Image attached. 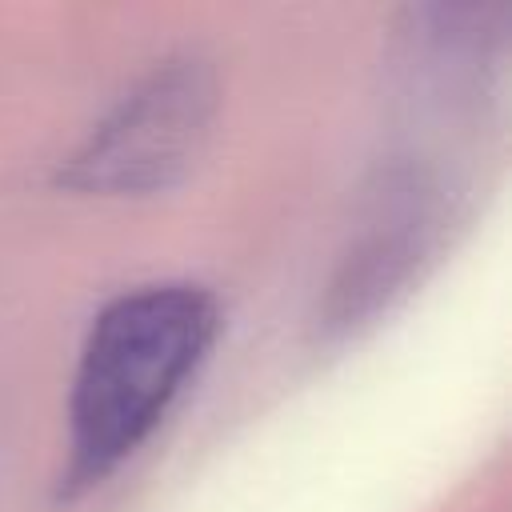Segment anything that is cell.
Wrapping results in <instances>:
<instances>
[{
  "mask_svg": "<svg viewBox=\"0 0 512 512\" xmlns=\"http://www.w3.org/2000/svg\"><path fill=\"white\" fill-rule=\"evenodd\" d=\"M220 336V300L196 280H148L108 296L76 348L64 400L60 492L108 484L160 432Z\"/></svg>",
  "mask_w": 512,
  "mask_h": 512,
  "instance_id": "obj_1",
  "label": "cell"
},
{
  "mask_svg": "<svg viewBox=\"0 0 512 512\" xmlns=\"http://www.w3.org/2000/svg\"><path fill=\"white\" fill-rule=\"evenodd\" d=\"M220 108L216 68L180 52L132 80L60 160L56 184L76 196L140 200L176 188L200 160Z\"/></svg>",
  "mask_w": 512,
  "mask_h": 512,
  "instance_id": "obj_2",
  "label": "cell"
},
{
  "mask_svg": "<svg viewBox=\"0 0 512 512\" xmlns=\"http://www.w3.org/2000/svg\"><path fill=\"white\" fill-rule=\"evenodd\" d=\"M444 212L432 188L404 180L388 188L376 204V216L360 232L340 284L332 288L336 324H356L360 316L388 304L392 292L412 276V268L432 252Z\"/></svg>",
  "mask_w": 512,
  "mask_h": 512,
  "instance_id": "obj_3",
  "label": "cell"
}]
</instances>
